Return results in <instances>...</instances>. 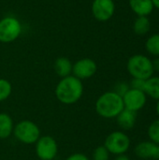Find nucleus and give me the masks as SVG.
Wrapping results in <instances>:
<instances>
[{
  "instance_id": "f3484780",
  "label": "nucleus",
  "mask_w": 159,
  "mask_h": 160,
  "mask_svg": "<svg viewBox=\"0 0 159 160\" xmlns=\"http://www.w3.org/2000/svg\"><path fill=\"white\" fill-rule=\"evenodd\" d=\"M150 27H151L150 20L146 16L137 17V19L135 20L134 24H133L134 32L139 36H143V35L147 34L150 30Z\"/></svg>"
},
{
  "instance_id": "4468645a",
  "label": "nucleus",
  "mask_w": 159,
  "mask_h": 160,
  "mask_svg": "<svg viewBox=\"0 0 159 160\" xmlns=\"http://www.w3.org/2000/svg\"><path fill=\"white\" fill-rule=\"evenodd\" d=\"M72 63L67 57H58L53 64L55 73L61 78L69 76L72 73Z\"/></svg>"
},
{
  "instance_id": "f8f14e48",
  "label": "nucleus",
  "mask_w": 159,
  "mask_h": 160,
  "mask_svg": "<svg viewBox=\"0 0 159 160\" xmlns=\"http://www.w3.org/2000/svg\"><path fill=\"white\" fill-rule=\"evenodd\" d=\"M128 3L131 10L138 17L139 16L148 17L155 8L152 0H129Z\"/></svg>"
},
{
  "instance_id": "20e7f679",
  "label": "nucleus",
  "mask_w": 159,
  "mask_h": 160,
  "mask_svg": "<svg viewBox=\"0 0 159 160\" xmlns=\"http://www.w3.org/2000/svg\"><path fill=\"white\" fill-rule=\"evenodd\" d=\"M15 138L22 143L33 144L40 138L38 127L32 121L22 120L19 122L13 129Z\"/></svg>"
},
{
  "instance_id": "4be33fe9",
  "label": "nucleus",
  "mask_w": 159,
  "mask_h": 160,
  "mask_svg": "<svg viewBox=\"0 0 159 160\" xmlns=\"http://www.w3.org/2000/svg\"><path fill=\"white\" fill-rule=\"evenodd\" d=\"M144 86H145V81L142 80V79H135L132 78L129 87L132 89H137V90H141V91H144Z\"/></svg>"
},
{
  "instance_id": "2eb2a0df",
  "label": "nucleus",
  "mask_w": 159,
  "mask_h": 160,
  "mask_svg": "<svg viewBox=\"0 0 159 160\" xmlns=\"http://www.w3.org/2000/svg\"><path fill=\"white\" fill-rule=\"evenodd\" d=\"M14 126L11 117L5 112L0 113V139L5 140L8 138L13 132Z\"/></svg>"
},
{
  "instance_id": "5701e85b",
  "label": "nucleus",
  "mask_w": 159,
  "mask_h": 160,
  "mask_svg": "<svg viewBox=\"0 0 159 160\" xmlns=\"http://www.w3.org/2000/svg\"><path fill=\"white\" fill-rule=\"evenodd\" d=\"M129 88H130V87H129V85H128L127 83L121 82H118V83L116 84V86H115V88H114V92L117 93L119 96L123 97V96L127 92V90H128Z\"/></svg>"
},
{
  "instance_id": "0eeeda50",
  "label": "nucleus",
  "mask_w": 159,
  "mask_h": 160,
  "mask_svg": "<svg viewBox=\"0 0 159 160\" xmlns=\"http://www.w3.org/2000/svg\"><path fill=\"white\" fill-rule=\"evenodd\" d=\"M58 147L51 136L40 137L36 142V153L40 160H52L57 155Z\"/></svg>"
},
{
  "instance_id": "dca6fc26",
  "label": "nucleus",
  "mask_w": 159,
  "mask_h": 160,
  "mask_svg": "<svg viewBox=\"0 0 159 160\" xmlns=\"http://www.w3.org/2000/svg\"><path fill=\"white\" fill-rule=\"evenodd\" d=\"M144 93L147 97L159 100V76H152L145 81Z\"/></svg>"
},
{
  "instance_id": "9d476101",
  "label": "nucleus",
  "mask_w": 159,
  "mask_h": 160,
  "mask_svg": "<svg viewBox=\"0 0 159 160\" xmlns=\"http://www.w3.org/2000/svg\"><path fill=\"white\" fill-rule=\"evenodd\" d=\"M97 70V63L91 58H82L78 60L72 67L73 76L82 80L93 77Z\"/></svg>"
},
{
  "instance_id": "423d86ee",
  "label": "nucleus",
  "mask_w": 159,
  "mask_h": 160,
  "mask_svg": "<svg viewBox=\"0 0 159 160\" xmlns=\"http://www.w3.org/2000/svg\"><path fill=\"white\" fill-rule=\"evenodd\" d=\"M21 33L22 23L17 18L7 16L0 20V42H12L20 37Z\"/></svg>"
},
{
  "instance_id": "393cba45",
  "label": "nucleus",
  "mask_w": 159,
  "mask_h": 160,
  "mask_svg": "<svg viewBox=\"0 0 159 160\" xmlns=\"http://www.w3.org/2000/svg\"><path fill=\"white\" fill-rule=\"evenodd\" d=\"M153 61V67H154V70L159 72V57H156L155 60H152Z\"/></svg>"
},
{
  "instance_id": "9b49d317",
  "label": "nucleus",
  "mask_w": 159,
  "mask_h": 160,
  "mask_svg": "<svg viewBox=\"0 0 159 160\" xmlns=\"http://www.w3.org/2000/svg\"><path fill=\"white\" fill-rule=\"evenodd\" d=\"M135 155L142 159L159 160V145L151 142H142L134 149Z\"/></svg>"
},
{
  "instance_id": "a211bd4d",
  "label": "nucleus",
  "mask_w": 159,
  "mask_h": 160,
  "mask_svg": "<svg viewBox=\"0 0 159 160\" xmlns=\"http://www.w3.org/2000/svg\"><path fill=\"white\" fill-rule=\"evenodd\" d=\"M145 49L150 54L159 57V34L152 35L147 38L145 42Z\"/></svg>"
},
{
  "instance_id": "f03ea898",
  "label": "nucleus",
  "mask_w": 159,
  "mask_h": 160,
  "mask_svg": "<svg viewBox=\"0 0 159 160\" xmlns=\"http://www.w3.org/2000/svg\"><path fill=\"white\" fill-rule=\"evenodd\" d=\"M95 107L97 114L106 119L116 118L125 109L122 97L114 91L103 93L97 98Z\"/></svg>"
},
{
  "instance_id": "1a4fd4ad",
  "label": "nucleus",
  "mask_w": 159,
  "mask_h": 160,
  "mask_svg": "<svg viewBox=\"0 0 159 160\" xmlns=\"http://www.w3.org/2000/svg\"><path fill=\"white\" fill-rule=\"evenodd\" d=\"M91 9L96 20L107 22L114 14L115 4L113 0H94Z\"/></svg>"
},
{
  "instance_id": "7ed1b4c3",
  "label": "nucleus",
  "mask_w": 159,
  "mask_h": 160,
  "mask_svg": "<svg viewBox=\"0 0 159 160\" xmlns=\"http://www.w3.org/2000/svg\"><path fill=\"white\" fill-rule=\"evenodd\" d=\"M127 68L132 78L144 81L154 76L155 73L153 61L144 54L132 55L127 61Z\"/></svg>"
},
{
  "instance_id": "6e6552de",
  "label": "nucleus",
  "mask_w": 159,
  "mask_h": 160,
  "mask_svg": "<svg viewBox=\"0 0 159 160\" xmlns=\"http://www.w3.org/2000/svg\"><path fill=\"white\" fill-rule=\"evenodd\" d=\"M122 98L125 109L135 112L143 109L147 103V96L144 91L132 88H129L127 92L122 97Z\"/></svg>"
},
{
  "instance_id": "a878e982",
  "label": "nucleus",
  "mask_w": 159,
  "mask_h": 160,
  "mask_svg": "<svg viewBox=\"0 0 159 160\" xmlns=\"http://www.w3.org/2000/svg\"><path fill=\"white\" fill-rule=\"evenodd\" d=\"M114 160H130V158L126 155H120V156H117Z\"/></svg>"
},
{
  "instance_id": "cd10ccee",
  "label": "nucleus",
  "mask_w": 159,
  "mask_h": 160,
  "mask_svg": "<svg viewBox=\"0 0 159 160\" xmlns=\"http://www.w3.org/2000/svg\"><path fill=\"white\" fill-rule=\"evenodd\" d=\"M156 112H157V114L158 115V118H159V100H157V106H156Z\"/></svg>"
},
{
  "instance_id": "b1692460",
  "label": "nucleus",
  "mask_w": 159,
  "mask_h": 160,
  "mask_svg": "<svg viewBox=\"0 0 159 160\" xmlns=\"http://www.w3.org/2000/svg\"><path fill=\"white\" fill-rule=\"evenodd\" d=\"M66 160H89V158L82 153H75L69 156Z\"/></svg>"
},
{
  "instance_id": "39448f33",
  "label": "nucleus",
  "mask_w": 159,
  "mask_h": 160,
  "mask_svg": "<svg viewBox=\"0 0 159 160\" xmlns=\"http://www.w3.org/2000/svg\"><path fill=\"white\" fill-rule=\"evenodd\" d=\"M104 146L110 154L125 155L130 147V139L123 131H113L106 138Z\"/></svg>"
},
{
  "instance_id": "aec40b11",
  "label": "nucleus",
  "mask_w": 159,
  "mask_h": 160,
  "mask_svg": "<svg viewBox=\"0 0 159 160\" xmlns=\"http://www.w3.org/2000/svg\"><path fill=\"white\" fill-rule=\"evenodd\" d=\"M12 91L11 83L6 79H0V101H4L10 96Z\"/></svg>"
},
{
  "instance_id": "6ab92c4d",
  "label": "nucleus",
  "mask_w": 159,
  "mask_h": 160,
  "mask_svg": "<svg viewBox=\"0 0 159 160\" xmlns=\"http://www.w3.org/2000/svg\"><path fill=\"white\" fill-rule=\"evenodd\" d=\"M147 135L151 142L159 145V118L150 124L147 130Z\"/></svg>"
},
{
  "instance_id": "ddd939ff",
  "label": "nucleus",
  "mask_w": 159,
  "mask_h": 160,
  "mask_svg": "<svg viewBox=\"0 0 159 160\" xmlns=\"http://www.w3.org/2000/svg\"><path fill=\"white\" fill-rule=\"evenodd\" d=\"M117 124L123 130H130L134 128L137 121V112L124 109L116 117Z\"/></svg>"
},
{
  "instance_id": "bb28decb",
  "label": "nucleus",
  "mask_w": 159,
  "mask_h": 160,
  "mask_svg": "<svg viewBox=\"0 0 159 160\" xmlns=\"http://www.w3.org/2000/svg\"><path fill=\"white\" fill-rule=\"evenodd\" d=\"M153 1V4H154V7L158 8L159 9V0H152Z\"/></svg>"
},
{
  "instance_id": "412c9836",
  "label": "nucleus",
  "mask_w": 159,
  "mask_h": 160,
  "mask_svg": "<svg viewBox=\"0 0 159 160\" xmlns=\"http://www.w3.org/2000/svg\"><path fill=\"white\" fill-rule=\"evenodd\" d=\"M110 153L105 146H98L93 153V160H109Z\"/></svg>"
},
{
  "instance_id": "f257e3e1",
  "label": "nucleus",
  "mask_w": 159,
  "mask_h": 160,
  "mask_svg": "<svg viewBox=\"0 0 159 160\" xmlns=\"http://www.w3.org/2000/svg\"><path fill=\"white\" fill-rule=\"evenodd\" d=\"M83 94V85L80 79L73 75L62 78L55 88L57 99L66 105H71L80 100Z\"/></svg>"
}]
</instances>
